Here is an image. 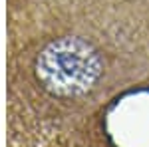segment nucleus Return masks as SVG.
<instances>
[{"instance_id":"obj_2","label":"nucleus","mask_w":149,"mask_h":147,"mask_svg":"<svg viewBox=\"0 0 149 147\" xmlns=\"http://www.w3.org/2000/svg\"><path fill=\"white\" fill-rule=\"evenodd\" d=\"M12 2H20V0H10V4H12Z\"/></svg>"},{"instance_id":"obj_1","label":"nucleus","mask_w":149,"mask_h":147,"mask_svg":"<svg viewBox=\"0 0 149 147\" xmlns=\"http://www.w3.org/2000/svg\"><path fill=\"white\" fill-rule=\"evenodd\" d=\"M149 78V0H20L8 14V147H66L123 88Z\"/></svg>"}]
</instances>
